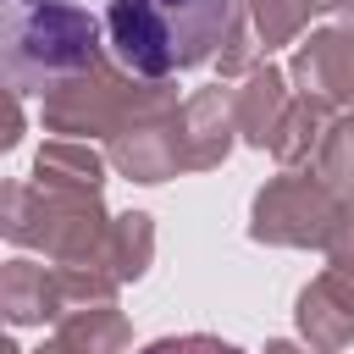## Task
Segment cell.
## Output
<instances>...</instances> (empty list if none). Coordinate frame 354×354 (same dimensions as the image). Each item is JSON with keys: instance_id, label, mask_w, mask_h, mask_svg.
<instances>
[{"instance_id": "cell-1", "label": "cell", "mask_w": 354, "mask_h": 354, "mask_svg": "<svg viewBox=\"0 0 354 354\" xmlns=\"http://www.w3.org/2000/svg\"><path fill=\"white\" fill-rule=\"evenodd\" d=\"M232 0H105V44L138 77H171L216 55Z\"/></svg>"}, {"instance_id": "cell-2", "label": "cell", "mask_w": 354, "mask_h": 354, "mask_svg": "<svg viewBox=\"0 0 354 354\" xmlns=\"http://www.w3.org/2000/svg\"><path fill=\"white\" fill-rule=\"evenodd\" d=\"M94 44V17L77 0H6V72L17 88L83 72Z\"/></svg>"}, {"instance_id": "cell-3", "label": "cell", "mask_w": 354, "mask_h": 354, "mask_svg": "<svg viewBox=\"0 0 354 354\" xmlns=\"http://www.w3.org/2000/svg\"><path fill=\"white\" fill-rule=\"evenodd\" d=\"M138 354H249V348H238L227 337H210V332H183V337H155Z\"/></svg>"}]
</instances>
